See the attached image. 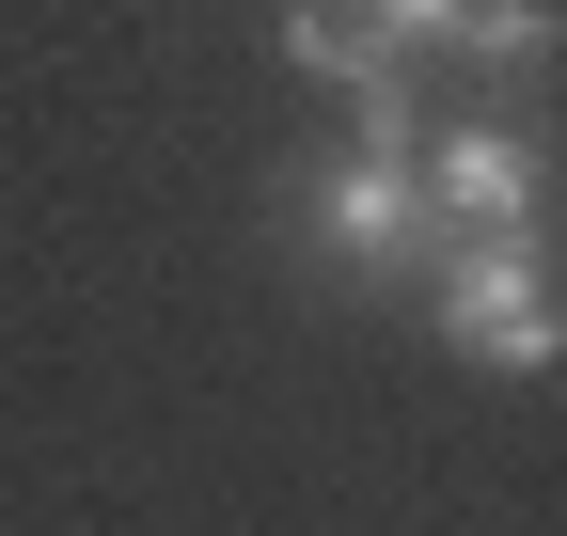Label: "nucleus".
I'll return each instance as SVG.
<instances>
[{
	"mask_svg": "<svg viewBox=\"0 0 567 536\" xmlns=\"http://www.w3.org/2000/svg\"><path fill=\"white\" fill-rule=\"evenodd\" d=\"M551 221V143H520L505 111L425 126V237H536Z\"/></svg>",
	"mask_w": 567,
	"mask_h": 536,
	"instance_id": "3",
	"label": "nucleus"
},
{
	"mask_svg": "<svg viewBox=\"0 0 567 536\" xmlns=\"http://www.w3.org/2000/svg\"><path fill=\"white\" fill-rule=\"evenodd\" d=\"M551 32H567L551 0H457V32H442V48L473 63V80H536V63H551Z\"/></svg>",
	"mask_w": 567,
	"mask_h": 536,
	"instance_id": "5",
	"label": "nucleus"
},
{
	"mask_svg": "<svg viewBox=\"0 0 567 536\" xmlns=\"http://www.w3.org/2000/svg\"><path fill=\"white\" fill-rule=\"evenodd\" d=\"M442 32H457V0H300V17H284V63L363 95V80H410Z\"/></svg>",
	"mask_w": 567,
	"mask_h": 536,
	"instance_id": "4",
	"label": "nucleus"
},
{
	"mask_svg": "<svg viewBox=\"0 0 567 536\" xmlns=\"http://www.w3.org/2000/svg\"><path fill=\"white\" fill-rule=\"evenodd\" d=\"M425 316H442V348L473 379H551L567 363V285L536 237H442L425 252Z\"/></svg>",
	"mask_w": 567,
	"mask_h": 536,
	"instance_id": "1",
	"label": "nucleus"
},
{
	"mask_svg": "<svg viewBox=\"0 0 567 536\" xmlns=\"http://www.w3.org/2000/svg\"><path fill=\"white\" fill-rule=\"evenodd\" d=\"M300 237L347 268V285H394V268H425V252H442V237H425V158L347 143V158L300 189Z\"/></svg>",
	"mask_w": 567,
	"mask_h": 536,
	"instance_id": "2",
	"label": "nucleus"
}]
</instances>
